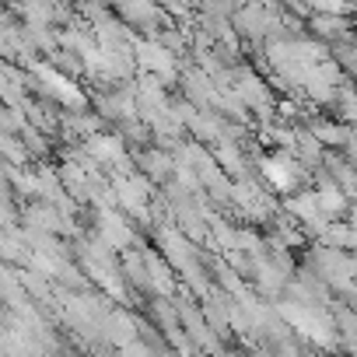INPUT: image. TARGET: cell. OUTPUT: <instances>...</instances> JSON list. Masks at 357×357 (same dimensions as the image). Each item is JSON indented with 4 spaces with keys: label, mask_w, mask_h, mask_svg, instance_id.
<instances>
[{
    "label": "cell",
    "mask_w": 357,
    "mask_h": 357,
    "mask_svg": "<svg viewBox=\"0 0 357 357\" xmlns=\"http://www.w3.org/2000/svg\"><path fill=\"white\" fill-rule=\"evenodd\" d=\"M312 263H315L319 277H322L329 287H336V291H350V287H354L357 259H350L343 249H329V245L312 249Z\"/></svg>",
    "instance_id": "obj_1"
},
{
    "label": "cell",
    "mask_w": 357,
    "mask_h": 357,
    "mask_svg": "<svg viewBox=\"0 0 357 357\" xmlns=\"http://www.w3.org/2000/svg\"><path fill=\"white\" fill-rule=\"evenodd\" d=\"M259 168H263V178H266V183H270L277 193L298 190L301 178H305V165L298 161V154H294L291 147H280L273 158H263Z\"/></svg>",
    "instance_id": "obj_2"
},
{
    "label": "cell",
    "mask_w": 357,
    "mask_h": 357,
    "mask_svg": "<svg viewBox=\"0 0 357 357\" xmlns=\"http://www.w3.org/2000/svg\"><path fill=\"white\" fill-rule=\"evenodd\" d=\"M133 60H137V67L144 74H154L161 81H172L175 77V50H168L165 43H154V39L137 43L133 46Z\"/></svg>",
    "instance_id": "obj_3"
},
{
    "label": "cell",
    "mask_w": 357,
    "mask_h": 357,
    "mask_svg": "<svg viewBox=\"0 0 357 357\" xmlns=\"http://www.w3.org/2000/svg\"><path fill=\"white\" fill-rule=\"evenodd\" d=\"M81 147L91 154V161L98 168H109V172H123L126 168V144L116 133H91Z\"/></svg>",
    "instance_id": "obj_4"
},
{
    "label": "cell",
    "mask_w": 357,
    "mask_h": 357,
    "mask_svg": "<svg viewBox=\"0 0 357 357\" xmlns=\"http://www.w3.org/2000/svg\"><path fill=\"white\" fill-rule=\"evenodd\" d=\"M287 214L305 228V235H322V231H326V225L333 221V218L319 207L315 190H305V193H298V197H287Z\"/></svg>",
    "instance_id": "obj_5"
},
{
    "label": "cell",
    "mask_w": 357,
    "mask_h": 357,
    "mask_svg": "<svg viewBox=\"0 0 357 357\" xmlns=\"http://www.w3.org/2000/svg\"><path fill=\"white\" fill-rule=\"evenodd\" d=\"M112 193H116V204H119L126 214H137V218H144V214H147L151 183H147L144 175H119V172H116Z\"/></svg>",
    "instance_id": "obj_6"
},
{
    "label": "cell",
    "mask_w": 357,
    "mask_h": 357,
    "mask_svg": "<svg viewBox=\"0 0 357 357\" xmlns=\"http://www.w3.org/2000/svg\"><path fill=\"white\" fill-rule=\"evenodd\" d=\"M235 95H238L259 119H273V116H277V102H273L270 88L263 84V77H256V74H238Z\"/></svg>",
    "instance_id": "obj_7"
},
{
    "label": "cell",
    "mask_w": 357,
    "mask_h": 357,
    "mask_svg": "<svg viewBox=\"0 0 357 357\" xmlns=\"http://www.w3.org/2000/svg\"><path fill=\"white\" fill-rule=\"evenodd\" d=\"M95 228H98V238H102L109 249H126V245H133V231H130V225L123 221V214H116V211H102L98 221H95Z\"/></svg>",
    "instance_id": "obj_8"
},
{
    "label": "cell",
    "mask_w": 357,
    "mask_h": 357,
    "mask_svg": "<svg viewBox=\"0 0 357 357\" xmlns=\"http://www.w3.org/2000/svg\"><path fill=\"white\" fill-rule=\"evenodd\" d=\"M231 200L245 211V214H252V218H270L273 214V200L259 190V186H252V183H238L235 190H231Z\"/></svg>",
    "instance_id": "obj_9"
},
{
    "label": "cell",
    "mask_w": 357,
    "mask_h": 357,
    "mask_svg": "<svg viewBox=\"0 0 357 357\" xmlns=\"http://www.w3.org/2000/svg\"><path fill=\"white\" fill-rule=\"evenodd\" d=\"M312 36L322 39V43H336V39H347L350 36V22L347 15H326V11H315L312 22H308Z\"/></svg>",
    "instance_id": "obj_10"
},
{
    "label": "cell",
    "mask_w": 357,
    "mask_h": 357,
    "mask_svg": "<svg viewBox=\"0 0 357 357\" xmlns=\"http://www.w3.org/2000/svg\"><path fill=\"white\" fill-rule=\"evenodd\" d=\"M315 197H319V207H322L329 218H340V214L350 211V197L333 183V178H322V186L315 190Z\"/></svg>",
    "instance_id": "obj_11"
},
{
    "label": "cell",
    "mask_w": 357,
    "mask_h": 357,
    "mask_svg": "<svg viewBox=\"0 0 357 357\" xmlns=\"http://www.w3.org/2000/svg\"><path fill=\"white\" fill-rule=\"evenodd\" d=\"M326 147H333V151H343L347 147V137H350V126L347 123H336V119H312V126H308Z\"/></svg>",
    "instance_id": "obj_12"
},
{
    "label": "cell",
    "mask_w": 357,
    "mask_h": 357,
    "mask_svg": "<svg viewBox=\"0 0 357 357\" xmlns=\"http://www.w3.org/2000/svg\"><path fill=\"white\" fill-rule=\"evenodd\" d=\"M319 242L322 245H329V249H343V252H354V245H357V231L350 228V221H329L326 225V231L319 235Z\"/></svg>",
    "instance_id": "obj_13"
},
{
    "label": "cell",
    "mask_w": 357,
    "mask_h": 357,
    "mask_svg": "<svg viewBox=\"0 0 357 357\" xmlns=\"http://www.w3.org/2000/svg\"><path fill=\"white\" fill-rule=\"evenodd\" d=\"M322 151H326V144L312 133V130H298V140H294V154H298V161L305 165V168H315V165H322Z\"/></svg>",
    "instance_id": "obj_14"
},
{
    "label": "cell",
    "mask_w": 357,
    "mask_h": 357,
    "mask_svg": "<svg viewBox=\"0 0 357 357\" xmlns=\"http://www.w3.org/2000/svg\"><path fill=\"white\" fill-rule=\"evenodd\" d=\"M0 158L8 165H18V168H32V154L25 147V140L18 133H4L0 130Z\"/></svg>",
    "instance_id": "obj_15"
},
{
    "label": "cell",
    "mask_w": 357,
    "mask_h": 357,
    "mask_svg": "<svg viewBox=\"0 0 357 357\" xmlns=\"http://www.w3.org/2000/svg\"><path fill=\"white\" fill-rule=\"evenodd\" d=\"M326 168H329V175H333V183H336L350 200H357V168H354L350 161H340V158H326Z\"/></svg>",
    "instance_id": "obj_16"
},
{
    "label": "cell",
    "mask_w": 357,
    "mask_h": 357,
    "mask_svg": "<svg viewBox=\"0 0 357 357\" xmlns=\"http://www.w3.org/2000/svg\"><path fill=\"white\" fill-rule=\"evenodd\" d=\"M336 112L347 126H357V84H340L336 88Z\"/></svg>",
    "instance_id": "obj_17"
},
{
    "label": "cell",
    "mask_w": 357,
    "mask_h": 357,
    "mask_svg": "<svg viewBox=\"0 0 357 357\" xmlns=\"http://www.w3.org/2000/svg\"><path fill=\"white\" fill-rule=\"evenodd\" d=\"M214 161H221V165H225V172H231V175H245L242 151H238L231 140H221V144H218V154H214Z\"/></svg>",
    "instance_id": "obj_18"
},
{
    "label": "cell",
    "mask_w": 357,
    "mask_h": 357,
    "mask_svg": "<svg viewBox=\"0 0 357 357\" xmlns=\"http://www.w3.org/2000/svg\"><path fill=\"white\" fill-rule=\"evenodd\" d=\"M140 168H144L147 175H154V178H165V175L175 172V161H168L161 151H147V154L140 158Z\"/></svg>",
    "instance_id": "obj_19"
},
{
    "label": "cell",
    "mask_w": 357,
    "mask_h": 357,
    "mask_svg": "<svg viewBox=\"0 0 357 357\" xmlns=\"http://www.w3.org/2000/svg\"><path fill=\"white\" fill-rule=\"evenodd\" d=\"M350 228L357 231V204H350Z\"/></svg>",
    "instance_id": "obj_20"
},
{
    "label": "cell",
    "mask_w": 357,
    "mask_h": 357,
    "mask_svg": "<svg viewBox=\"0 0 357 357\" xmlns=\"http://www.w3.org/2000/svg\"><path fill=\"white\" fill-rule=\"evenodd\" d=\"M354 39H357V22H354Z\"/></svg>",
    "instance_id": "obj_21"
},
{
    "label": "cell",
    "mask_w": 357,
    "mask_h": 357,
    "mask_svg": "<svg viewBox=\"0 0 357 357\" xmlns=\"http://www.w3.org/2000/svg\"><path fill=\"white\" fill-rule=\"evenodd\" d=\"M4 4H8V0H0V8H4Z\"/></svg>",
    "instance_id": "obj_22"
},
{
    "label": "cell",
    "mask_w": 357,
    "mask_h": 357,
    "mask_svg": "<svg viewBox=\"0 0 357 357\" xmlns=\"http://www.w3.org/2000/svg\"><path fill=\"white\" fill-rule=\"evenodd\" d=\"M354 287H357V277H354Z\"/></svg>",
    "instance_id": "obj_23"
}]
</instances>
